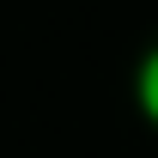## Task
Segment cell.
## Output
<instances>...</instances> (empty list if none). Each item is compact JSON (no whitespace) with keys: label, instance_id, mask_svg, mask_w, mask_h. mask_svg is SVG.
Wrapping results in <instances>:
<instances>
[{"label":"cell","instance_id":"cell-1","mask_svg":"<svg viewBox=\"0 0 158 158\" xmlns=\"http://www.w3.org/2000/svg\"><path fill=\"white\" fill-rule=\"evenodd\" d=\"M134 98H140V110L158 122V49H146V61H140V73H134Z\"/></svg>","mask_w":158,"mask_h":158}]
</instances>
